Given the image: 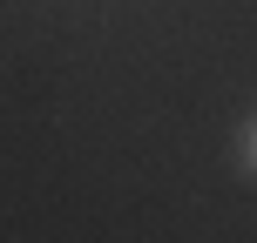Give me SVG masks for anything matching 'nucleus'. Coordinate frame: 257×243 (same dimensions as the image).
I'll return each mask as SVG.
<instances>
[{
    "label": "nucleus",
    "instance_id": "f257e3e1",
    "mask_svg": "<svg viewBox=\"0 0 257 243\" xmlns=\"http://www.w3.org/2000/svg\"><path fill=\"white\" fill-rule=\"evenodd\" d=\"M244 162L257 169V122H250V135H244Z\"/></svg>",
    "mask_w": 257,
    "mask_h": 243
}]
</instances>
